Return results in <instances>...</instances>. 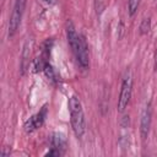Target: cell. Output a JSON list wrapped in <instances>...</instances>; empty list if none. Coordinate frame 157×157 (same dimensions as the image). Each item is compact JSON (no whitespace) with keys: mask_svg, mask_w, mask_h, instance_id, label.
<instances>
[{"mask_svg":"<svg viewBox=\"0 0 157 157\" xmlns=\"http://www.w3.org/2000/svg\"><path fill=\"white\" fill-rule=\"evenodd\" d=\"M69 110H70V120H71L72 130L76 137H82L86 130V121H85L82 104L77 97L72 96L69 98Z\"/></svg>","mask_w":157,"mask_h":157,"instance_id":"1","label":"cell"},{"mask_svg":"<svg viewBox=\"0 0 157 157\" xmlns=\"http://www.w3.org/2000/svg\"><path fill=\"white\" fill-rule=\"evenodd\" d=\"M131 91H132V78H131L130 71L128 70L123 78V82H121L120 94H119V99H118V112L121 113L128 107L130 97H131Z\"/></svg>","mask_w":157,"mask_h":157,"instance_id":"2","label":"cell"},{"mask_svg":"<svg viewBox=\"0 0 157 157\" xmlns=\"http://www.w3.org/2000/svg\"><path fill=\"white\" fill-rule=\"evenodd\" d=\"M26 4H27V0H15L13 10H12L10 22H9V36L10 37H12L16 33L17 28L21 25V20H22V16L26 9Z\"/></svg>","mask_w":157,"mask_h":157,"instance_id":"3","label":"cell"},{"mask_svg":"<svg viewBox=\"0 0 157 157\" xmlns=\"http://www.w3.org/2000/svg\"><path fill=\"white\" fill-rule=\"evenodd\" d=\"M75 56L77 59L78 65L82 69H87L90 65V58H88V47L86 43V39L83 36L80 34L78 37V45H77V50L75 53Z\"/></svg>","mask_w":157,"mask_h":157,"instance_id":"4","label":"cell"},{"mask_svg":"<svg viewBox=\"0 0 157 157\" xmlns=\"http://www.w3.org/2000/svg\"><path fill=\"white\" fill-rule=\"evenodd\" d=\"M45 117H47V108L44 107L39 113H37L36 115H33V117H31L26 123H25V131L27 132V134H31V132H33L34 130H37L38 128H40L42 125H43V123H44V119H45Z\"/></svg>","mask_w":157,"mask_h":157,"instance_id":"5","label":"cell"},{"mask_svg":"<svg viewBox=\"0 0 157 157\" xmlns=\"http://www.w3.org/2000/svg\"><path fill=\"white\" fill-rule=\"evenodd\" d=\"M151 104L147 103L145 105V108L142 109L141 113V119H140V134L142 140H146V137L148 136L150 132V128H151Z\"/></svg>","mask_w":157,"mask_h":157,"instance_id":"6","label":"cell"},{"mask_svg":"<svg viewBox=\"0 0 157 157\" xmlns=\"http://www.w3.org/2000/svg\"><path fill=\"white\" fill-rule=\"evenodd\" d=\"M66 37H67V42H69V45L72 50V53L75 54L76 50H77V45H78V34L76 33L75 31V27H74V23L71 21H67L66 23Z\"/></svg>","mask_w":157,"mask_h":157,"instance_id":"7","label":"cell"},{"mask_svg":"<svg viewBox=\"0 0 157 157\" xmlns=\"http://www.w3.org/2000/svg\"><path fill=\"white\" fill-rule=\"evenodd\" d=\"M31 49H32V44L29 43V40H27L23 45V50H22V58H21V74L25 75L26 71L29 67L31 64Z\"/></svg>","mask_w":157,"mask_h":157,"instance_id":"8","label":"cell"},{"mask_svg":"<svg viewBox=\"0 0 157 157\" xmlns=\"http://www.w3.org/2000/svg\"><path fill=\"white\" fill-rule=\"evenodd\" d=\"M50 144H52V148H56V150L64 152V150L66 147V139L64 135L55 132V134H53V136L50 139Z\"/></svg>","mask_w":157,"mask_h":157,"instance_id":"9","label":"cell"},{"mask_svg":"<svg viewBox=\"0 0 157 157\" xmlns=\"http://www.w3.org/2000/svg\"><path fill=\"white\" fill-rule=\"evenodd\" d=\"M150 29H151V18L150 17L148 18H144L141 25H140V33L141 34H146V33L150 32Z\"/></svg>","mask_w":157,"mask_h":157,"instance_id":"10","label":"cell"},{"mask_svg":"<svg viewBox=\"0 0 157 157\" xmlns=\"http://www.w3.org/2000/svg\"><path fill=\"white\" fill-rule=\"evenodd\" d=\"M139 5H140V0H128V9L131 16L136 12V10L139 9Z\"/></svg>","mask_w":157,"mask_h":157,"instance_id":"11","label":"cell"},{"mask_svg":"<svg viewBox=\"0 0 157 157\" xmlns=\"http://www.w3.org/2000/svg\"><path fill=\"white\" fill-rule=\"evenodd\" d=\"M43 71L45 72V75H47V77H48L49 80H52L53 82H55V81H56L55 71H54V69H53L49 64H47V65H45V67H44V70H43Z\"/></svg>","mask_w":157,"mask_h":157,"instance_id":"12","label":"cell"},{"mask_svg":"<svg viewBox=\"0 0 157 157\" xmlns=\"http://www.w3.org/2000/svg\"><path fill=\"white\" fill-rule=\"evenodd\" d=\"M10 152H11V148H10L9 146H5V147H2V150H1V152H0V156L6 157V156L10 155Z\"/></svg>","mask_w":157,"mask_h":157,"instance_id":"13","label":"cell"},{"mask_svg":"<svg viewBox=\"0 0 157 157\" xmlns=\"http://www.w3.org/2000/svg\"><path fill=\"white\" fill-rule=\"evenodd\" d=\"M155 70L157 71V50H156V53H155Z\"/></svg>","mask_w":157,"mask_h":157,"instance_id":"14","label":"cell"}]
</instances>
